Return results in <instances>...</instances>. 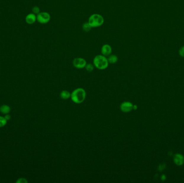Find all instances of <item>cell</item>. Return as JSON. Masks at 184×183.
Masks as SVG:
<instances>
[{
  "instance_id": "5",
  "label": "cell",
  "mask_w": 184,
  "mask_h": 183,
  "mask_svg": "<svg viewBox=\"0 0 184 183\" xmlns=\"http://www.w3.org/2000/svg\"><path fill=\"white\" fill-rule=\"evenodd\" d=\"M87 62L86 60L82 58H76L73 61V65L75 68L83 69L86 66Z\"/></svg>"
},
{
  "instance_id": "12",
  "label": "cell",
  "mask_w": 184,
  "mask_h": 183,
  "mask_svg": "<svg viewBox=\"0 0 184 183\" xmlns=\"http://www.w3.org/2000/svg\"><path fill=\"white\" fill-rule=\"evenodd\" d=\"M109 63L114 64L118 61V57L116 55H110L107 58Z\"/></svg>"
},
{
  "instance_id": "19",
  "label": "cell",
  "mask_w": 184,
  "mask_h": 183,
  "mask_svg": "<svg viewBox=\"0 0 184 183\" xmlns=\"http://www.w3.org/2000/svg\"><path fill=\"white\" fill-rule=\"evenodd\" d=\"M4 118H5V119L8 121V120H9L10 119L11 116L9 115V114H7V115H6L5 116H4Z\"/></svg>"
},
{
  "instance_id": "16",
  "label": "cell",
  "mask_w": 184,
  "mask_h": 183,
  "mask_svg": "<svg viewBox=\"0 0 184 183\" xmlns=\"http://www.w3.org/2000/svg\"><path fill=\"white\" fill-rule=\"evenodd\" d=\"M16 183H28V181L27 179L24 178H19L18 180L16 181Z\"/></svg>"
},
{
  "instance_id": "18",
  "label": "cell",
  "mask_w": 184,
  "mask_h": 183,
  "mask_svg": "<svg viewBox=\"0 0 184 183\" xmlns=\"http://www.w3.org/2000/svg\"><path fill=\"white\" fill-rule=\"evenodd\" d=\"M179 55L180 56H182V57H184V46H183L180 48V49L179 50Z\"/></svg>"
},
{
  "instance_id": "21",
  "label": "cell",
  "mask_w": 184,
  "mask_h": 183,
  "mask_svg": "<svg viewBox=\"0 0 184 183\" xmlns=\"http://www.w3.org/2000/svg\"><path fill=\"white\" fill-rule=\"evenodd\" d=\"M133 109L135 110L137 109V105H133Z\"/></svg>"
},
{
  "instance_id": "20",
  "label": "cell",
  "mask_w": 184,
  "mask_h": 183,
  "mask_svg": "<svg viewBox=\"0 0 184 183\" xmlns=\"http://www.w3.org/2000/svg\"><path fill=\"white\" fill-rule=\"evenodd\" d=\"M166 176L164 175V174H163L162 176H161V179L162 180H165V179H166Z\"/></svg>"
},
{
  "instance_id": "2",
  "label": "cell",
  "mask_w": 184,
  "mask_h": 183,
  "mask_svg": "<svg viewBox=\"0 0 184 183\" xmlns=\"http://www.w3.org/2000/svg\"><path fill=\"white\" fill-rule=\"evenodd\" d=\"M93 64L98 69L104 70L108 67L109 62L106 56L103 55H98L93 60Z\"/></svg>"
},
{
  "instance_id": "4",
  "label": "cell",
  "mask_w": 184,
  "mask_h": 183,
  "mask_svg": "<svg viewBox=\"0 0 184 183\" xmlns=\"http://www.w3.org/2000/svg\"><path fill=\"white\" fill-rule=\"evenodd\" d=\"M50 15L46 12H39L37 16V20L41 24H46L50 21Z\"/></svg>"
},
{
  "instance_id": "11",
  "label": "cell",
  "mask_w": 184,
  "mask_h": 183,
  "mask_svg": "<svg viewBox=\"0 0 184 183\" xmlns=\"http://www.w3.org/2000/svg\"><path fill=\"white\" fill-rule=\"evenodd\" d=\"M71 94L68 91L63 90V91L60 92V98L62 99L66 100V99H68L70 98L71 97Z\"/></svg>"
},
{
  "instance_id": "14",
  "label": "cell",
  "mask_w": 184,
  "mask_h": 183,
  "mask_svg": "<svg viewBox=\"0 0 184 183\" xmlns=\"http://www.w3.org/2000/svg\"><path fill=\"white\" fill-rule=\"evenodd\" d=\"M7 120L4 117L0 116V127H3L6 125Z\"/></svg>"
},
{
  "instance_id": "1",
  "label": "cell",
  "mask_w": 184,
  "mask_h": 183,
  "mask_svg": "<svg viewBox=\"0 0 184 183\" xmlns=\"http://www.w3.org/2000/svg\"><path fill=\"white\" fill-rule=\"evenodd\" d=\"M86 97L85 90L82 88L75 89L72 92L71 98L72 100L75 104L83 103Z\"/></svg>"
},
{
  "instance_id": "7",
  "label": "cell",
  "mask_w": 184,
  "mask_h": 183,
  "mask_svg": "<svg viewBox=\"0 0 184 183\" xmlns=\"http://www.w3.org/2000/svg\"><path fill=\"white\" fill-rule=\"evenodd\" d=\"M112 52V48L109 45L104 44L101 48V53L102 55L105 56L110 55Z\"/></svg>"
},
{
  "instance_id": "15",
  "label": "cell",
  "mask_w": 184,
  "mask_h": 183,
  "mask_svg": "<svg viewBox=\"0 0 184 183\" xmlns=\"http://www.w3.org/2000/svg\"><path fill=\"white\" fill-rule=\"evenodd\" d=\"M85 68H86V70L87 71L91 72V71L94 70V66L92 65L91 63H88V64H86V66H85Z\"/></svg>"
},
{
  "instance_id": "6",
  "label": "cell",
  "mask_w": 184,
  "mask_h": 183,
  "mask_svg": "<svg viewBox=\"0 0 184 183\" xmlns=\"http://www.w3.org/2000/svg\"><path fill=\"white\" fill-rule=\"evenodd\" d=\"M120 110L125 113L130 112L133 110V104L130 102H124L120 105Z\"/></svg>"
},
{
  "instance_id": "3",
  "label": "cell",
  "mask_w": 184,
  "mask_h": 183,
  "mask_svg": "<svg viewBox=\"0 0 184 183\" xmlns=\"http://www.w3.org/2000/svg\"><path fill=\"white\" fill-rule=\"evenodd\" d=\"M88 23L93 27H101L104 23V18L98 14L91 15L88 19Z\"/></svg>"
},
{
  "instance_id": "13",
  "label": "cell",
  "mask_w": 184,
  "mask_h": 183,
  "mask_svg": "<svg viewBox=\"0 0 184 183\" xmlns=\"http://www.w3.org/2000/svg\"><path fill=\"white\" fill-rule=\"evenodd\" d=\"M92 28V27L90 25V24L88 23V22L85 23L83 24V29L85 32H89V31H91V30Z\"/></svg>"
},
{
  "instance_id": "17",
  "label": "cell",
  "mask_w": 184,
  "mask_h": 183,
  "mask_svg": "<svg viewBox=\"0 0 184 183\" xmlns=\"http://www.w3.org/2000/svg\"><path fill=\"white\" fill-rule=\"evenodd\" d=\"M33 12L34 14H38L40 12V9L39 8V7L38 6H34L33 8Z\"/></svg>"
},
{
  "instance_id": "9",
  "label": "cell",
  "mask_w": 184,
  "mask_h": 183,
  "mask_svg": "<svg viewBox=\"0 0 184 183\" xmlns=\"http://www.w3.org/2000/svg\"><path fill=\"white\" fill-rule=\"evenodd\" d=\"M36 19H37V17L35 15H34L33 14H30L26 17L25 21L27 22V23L32 24L35 22Z\"/></svg>"
},
{
  "instance_id": "8",
  "label": "cell",
  "mask_w": 184,
  "mask_h": 183,
  "mask_svg": "<svg viewBox=\"0 0 184 183\" xmlns=\"http://www.w3.org/2000/svg\"><path fill=\"white\" fill-rule=\"evenodd\" d=\"M173 161L176 165L181 166L184 163V156L180 153H176L173 157Z\"/></svg>"
},
{
  "instance_id": "10",
  "label": "cell",
  "mask_w": 184,
  "mask_h": 183,
  "mask_svg": "<svg viewBox=\"0 0 184 183\" xmlns=\"http://www.w3.org/2000/svg\"><path fill=\"white\" fill-rule=\"evenodd\" d=\"M11 111L10 106L7 105H2L0 107V112L4 115L9 114Z\"/></svg>"
}]
</instances>
